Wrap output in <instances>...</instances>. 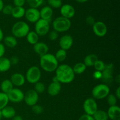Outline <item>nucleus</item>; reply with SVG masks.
I'll list each match as a JSON object with an SVG mask.
<instances>
[{
  "mask_svg": "<svg viewBox=\"0 0 120 120\" xmlns=\"http://www.w3.org/2000/svg\"><path fill=\"white\" fill-rule=\"evenodd\" d=\"M55 73V77L60 83L69 84L75 79V73L72 68L68 64H63L58 66Z\"/></svg>",
  "mask_w": 120,
  "mask_h": 120,
  "instance_id": "f257e3e1",
  "label": "nucleus"
},
{
  "mask_svg": "<svg viewBox=\"0 0 120 120\" xmlns=\"http://www.w3.org/2000/svg\"><path fill=\"white\" fill-rule=\"evenodd\" d=\"M39 63L44 71L49 73L55 71L59 66V62L55 58V55L48 53L40 57Z\"/></svg>",
  "mask_w": 120,
  "mask_h": 120,
  "instance_id": "f03ea898",
  "label": "nucleus"
},
{
  "mask_svg": "<svg viewBox=\"0 0 120 120\" xmlns=\"http://www.w3.org/2000/svg\"><path fill=\"white\" fill-rule=\"evenodd\" d=\"M30 31L29 26L24 21H18L13 25L11 29L12 36L16 38H22L26 36Z\"/></svg>",
  "mask_w": 120,
  "mask_h": 120,
  "instance_id": "7ed1b4c3",
  "label": "nucleus"
},
{
  "mask_svg": "<svg viewBox=\"0 0 120 120\" xmlns=\"http://www.w3.org/2000/svg\"><path fill=\"white\" fill-rule=\"evenodd\" d=\"M71 25L70 19L63 16L57 17L53 21L52 27L53 30L59 32H64L69 30Z\"/></svg>",
  "mask_w": 120,
  "mask_h": 120,
  "instance_id": "20e7f679",
  "label": "nucleus"
},
{
  "mask_svg": "<svg viewBox=\"0 0 120 120\" xmlns=\"http://www.w3.org/2000/svg\"><path fill=\"white\" fill-rule=\"evenodd\" d=\"M110 90L106 84H99L94 87L92 90V96L96 100H101L106 98L110 94Z\"/></svg>",
  "mask_w": 120,
  "mask_h": 120,
  "instance_id": "39448f33",
  "label": "nucleus"
},
{
  "mask_svg": "<svg viewBox=\"0 0 120 120\" xmlns=\"http://www.w3.org/2000/svg\"><path fill=\"white\" fill-rule=\"evenodd\" d=\"M41 78V69L37 66H32L28 69L26 73L25 79L28 83L31 84H35L39 82Z\"/></svg>",
  "mask_w": 120,
  "mask_h": 120,
  "instance_id": "423d86ee",
  "label": "nucleus"
},
{
  "mask_svg": "<svg viewBox=\"0 0 120 120\" xmlns=\"http://www.w3.org/2000/svg\"><path fill=\"white\" fill-rule=\"evenodd\" d=\"M50 24L49 21L40 18L35 25V32L39 36H45L49 33Z\"/></svg>",
  "mask_w": 120,
  "mask_h": 120,
  "instance_id": "0eeeda50",
  "label": "nucleus"
},
{
  "mask_svg": "<svg viewBox=\"0 0 120 120\" xmlns=\"http://www.w3.org/2000/svg\"><path fill=\"white\" fill-rule=\"evenodd\" d=\"M83 110L86 114L93 116L98 110V105L96 100L93 98H88L83 103Z\"/></svg>",
  "mask_w": 120,
  "mask_h": 120,
  "instance_id": "6e6552de",
  "label": "nucleus"
},
{
  "mask_svg": "<svg viewBox=\"0 0 120 120\" xmlns=\"http://www.w3.org/2000/svg\"><path fill=\"white\" fill-rule=\"evenodd\" d=\"M113 64L109 63L105 64V69L102 71V77L101 79L104 82V84L111 83L113 80V71H114Z\"/></svg>",
  "mask_w": 120,
  "mask_h": 120,
  "instance_id": "1a4fd4ad",
  "label": "nucleus"
},
{
  "mask_svg": "<svg viewBox=\"0 0 120 120\" xmlns=\"http://www.w3.org/2000/svg\"><path fill=\"white\" fill-rule=\"evenodd\" d=\"M9 101L14 103H19L23 100L24 93L18 88H14L9 93L7 94Z\"/></svg>",
  "mask_w": 120,
  "mask_h": 120,
  "instance_id": "9d476101",
  "label": "nucleus"
},
{
  "mask_svg": "<svg viewBox=\"0 0 120 120\" xmlns=\"http://www.w3.org/2000/svg\"><path fill=\"white\" fill-rule=\"evenodd\" d=\"M26 104L29 106H33L37 104L39 100V94H38L34 89L29 90L24 94V98Z\"/></svg>",
  "mask_w": 120,
  "mask_h": 120,
  "instance_id": "9b49d317",
  "label": "nucleus"
},
{
  "mask_svg": "<svg viewBox=\"0 0 120 120\" xmlns=\"http://www.w3.org/2000/svg\"><path fill=\"white\" fill-rule=\"evenodd\" d=\"M107 26L105 23L101 21H97L93 25V30L96 36L103 37L107 33Z\"/></svg>",
  "mask_w": 120,
  "mask_h": 120,
  "instance_id": "f8f14e48",
  "label": "nucleus"
},
{
  "mask_svg": "<svg viewBox=\"0 0 120 120\" xmlns=\"http://www.w3.org/2000/svg\"><path fill=\"white\" fill-rule=\"evenodd\" d=\"M62 89L61 83L57 81L56 77L53 78V80L50 83L47 89L48 93L51 96H56L60 93Z\"/></svg>",
  "mask_w": 120,
  "mask_h": 120,
  "instance_id": "ddd939ff",
  "label": "nucleus"
},
{
  "mask_svg": "<svg viewBox=\"0 0 120 120\" xmlns=\"http://www.w3.org/2000/svg\"><path fill=\"white\" fill-rule=\"evenodd\" d=\"M25 16L27 21L31 23H36L41 18L40 12L37 8H28L26 10Z\"/></svg>",
  "mask_w": 120,
  "mask_h": 120,
  "instance_id": "4468645a",
  "label": "nucleus"
},
{
  "mask_svg": "<svg viewBox=\"0 0 120 120\" xmlns=\"http://www.w3.org/2000/svg\"><path fill=\"white\" fill-rule=\"evenodd\" d=\"M59 44L60 49L66 51L72 47L73 45V38L70 35H64L60 38Z\"/></svg>",
  "mask_w": 120,
  "mask_h": 120,
  "instance_id": "2eb2a0df",
  "label": "nucleus"
},
{
  "mask_svg": "<svg viewBox=\"0 0 120 120\" xmlns=\"http://www.w3.org/2000/svg\"><path fill=\"white\" fill-rule=\"evenodd\" d=\"M75 9L72 5L70 4L62 5L60 7V14L62 16L68 18L69 19L74 17L75 15Z\"/></svg>",
  "mask_w": 120,
  "mask_h": 120,
  "instance_id": "dca6fc26",
  "label": "nucleus"
},
{
  "mask_svg": "<svg viewBox=\"0 0 120 120\" xmlns=\"http://www.w3.org/2000/svg\"><path fill=\"white\" fill-rule=\"evenodd\" d=\"M9 80L13 85L17 87H21L24 85L26 80L24 76L20 73H15L12 75Z\"/></svg>",
  "mask_w": 120,
  "mask_h": 120,
  "instance_id": "f3484780",
  "label": "nucleus"
},
{
  "mask_svg": "<svg viewBox=\"0 0 120 120\" xmlns=\"http://www.w3.org/2000/svg\"><path fill=\"white\" fill-rule=\"evenodd\" d=\"M34 50L41 57L48 53L49 51V47L45 43L38 42L34 45Z\"/></svg>",
  "mask_w": 120,
  "mask_h": 120,
  "instance_id": "a211bd4d",
  "label": "nucleus"
},
{
  "mask_svg": "<svg viewBox=\"0 0 120 120\" xmlns=\"http://www.w3.org/2000/svg\"><path fill=\"white\" fill-rule=\"evenodd\" d=\"M108 117L111 120H120V108L118 105L110 106L107 112Z\"/></svg>",
  "mask_w": 120,
  "mask_h": 120,
  "instance_id": "6ab92c4d",
  "label": "nucleus"
},
{
  "mask_svg": "<svg viewBox=\"0 0 120 120\" xmlns=\"http://www.w3.org/2000/svg\"><path fill=\"white\" fill-rule=\"evenodd\" d=\"M39 12L41 19L49 21V22L51 20L53 14V11L51 7L49 6H46V7H43L41 9V11H39Z\"/></svg>",
  "mask_w": 120,
  "mask_h": 120,
  "instance_id": "aec40b11",
  "label": "nucleus"
},
{
  "mask_svg": "<svg viewBox=\"0 0 120 120\" xmlns=\"http://www.w3.org/2000/svg\"><path fill=\"white\" fill-rule=\"evenodd\" d=\"M2 117L5 118L9 119L12 118L15 116H16V111L15 109L11 106H6L1 110Z\"/></svg>",
  "mask_w": 120,
  "mask_h": 120,
  "instance_id": "412c9836",
  "label": "nucleus"
},
{
  "mask_svg": "<svg viewBox=\"0 0 120 120\" xmlns=\"http://www.w3.org/2000/svg\"><path fill=\"white\" fill-rule=\"evenodd\" d=\"M11 65L9 59L5 57H0V72L4 73L8 71L10 69Z\"/></svg>",
  "mask_w": 120,
  "mask_h": 120,
  "instance_id": "4be33fe9",
  "label": "nucleus"
},
{
  "mask_svg": "<svg viewBox=\"0 0 120 120\" xmlns=\"http://www.w3.org/2000/svg\"><path fill=\"white\" fill-rule=\"evenodd\" d=\"M14 89V85L10 80L5 79L2 82L1 84V89L4 93L8 94Z\"/></svg>",
  "mask_w": 120,
  "mask_h": 120,
  "instance_id": "5701e85b",
  "label": "nucleus"
},
{
  "mask_svg": "<svg viewBox=\"0 0 120 120\" xmlns=\"http://www.w3.org/2000/svg\"><path fill=\"white\" fill-rule=\"evenodd\" d=\"M4 45L9 48H14L17 45L18 42L16 38L12 35L7 36L4 38Z\"/></svg>",
  "mask_w": 120,
  "mask_h": 120,
  "instance_id": "b1692460",
  "label": "nucleus"
},
{
  "mask_svg": "<svg viewBox=\"0 0 120 120\" xmlns=\"http://www.w3.org/2000/svg\"><path fill=\"white\" fill-rule=\"evenodd\" d=\"M98 60V57L95 54H89L87 55L84 59V62L86 67L93 66L96 62Z\"/></svg>",
  "mask_w": 120,
  "mask_h": 120,
  "instance_id": "393cba45",
  "label": "nucleus"
},
{
  "mask_svg": "<svg viewBox=\"0 0 120 120\" xmlns=\"http://www.w3.org/2000/svg\"><path fill=\"white\" fill-rule=\"evenodd\" d=\"M25 9L23 7H15L13 8L11 15L16 19H20L25 16Z\"/></svg>",
  "mask_w": 120,
  "mask_h": 120,
  "instance_id": "a878e982",
  "label": "nucleus"
},
{
  "mask_svg": "<svg viewBox=\"0 0 120 120\" xmlns=\"http://www.w3.org/2000/svg\"><path fill=\"white\" fill-rule=\"evenodd\" d=\"M39 35L35 31H29L26 35V39L28 43L34 45L39 42Z\"/></svg>",
  "mask_w": 120,
  "mask_h": 120,
  "instance_id": "bb28decb",
  "label": "nucleus"
},
{
  "mask_svg": "<svg viewBox=\"0 0 120 120\" xmlns=\"http://www.w3.org/2000/svg\"><path fill=\"white\" fill-rule=\"evenodd\" d=\"M72 69L75 75L76 74L81 75V74L83 73L86 71L87 67L83 62H79V63H76L74 65L73 68H72Z\"/></svg>",
  "mask_w": 120,
  "mask_h": 120,
  "instance_id": "cd10ccee",
  "label": "nucleus"
},
{
  "mask_svg": "<svg viewBox=\"0 0 120 120\" xmlns=\"http://www.w3.org/2000/svg\"><path fill=\"white\" fill-rule=\"evenodd\" d=\"M94 120H108L107 113L106 111L101 110H98L93 116Z\"/></svg>",
  "mask_w": 120,
  "mask_h": 120,
  "instance_id": "c85d7f7f",
  "label": "nucleus"
},
{
  "mask_svg": "<svg viewBox=\"0 0 120 120\" xmlns=\"http://www.w3.org/2000/svg\"><path fill=\"white\" fill-rule=\"evenodd\" d=\"M55 57L56 59L58 62H62L66 59L67 57V52L66 50L63 49H60L56 52V54L55 55Z\"/></svg>",
  "mask_w": 120,
  "mask_h": 120,
  "instance_id": "c756f323",
  "label": "nucleus"
},
{
  "mask_svg": "<svg viewBox=\"0 0 120 120\" xmlns=\"http://www.w3.org/2000/svg\"><path fill=\"white\" fill-rule=\"evenodd\" d=\"M9 101V99L7 94L0 92V110L4 109L5 107L7 106Z\"/></svg>",
  "mask_w": 120,
  "mask_h": 120,
  "instance_id": "7c9ffc66",
  "label": "nucleus"
},
{
  "mask_svg": "<svg viewBox=\"0 0 120 120\" xmlns=\"http://www.w3.org/2000/svg\"><path fill=\"white\" fill-rule=\"evenodd\" d=\"M34 84H35V86H34V90H35L38 94H42L44 93L45 91V85L44 83H42V82H38Z\"/></svg>",
  "mask_w": 120,
  "mask_h": 120,
  "instance_id": "2f4dec72",
  "label": "nucleus"
},
{
  "mask_svg": "<svg viewBox=\"0 0 120 120\" xmlns=\"http://www.w3.org/2000/svg\"><path fill=\"white\" fill-rule=\"evenodd\" d=\"M30 8H38L43 4V0H26Z\"/></svg>",
  "mask_w": 120,
  "mask_h": 120,
  "instance_id": "473e14b6",
  "label": "nucleus"
},
{
  "mask_svg": "<svg viewBox=\"0 0 120 120\" xmlns=\"http://www.w3.org/2000/svg\"><path fill=\"white\" fill-rule=\"evenodd\" d=\"M107 101L108 104L110 106H114V105H117V98L114 94H109L107 96Z\"/></svg>",
  "mask_w": 120,
  "mask_h": 120,
  "instance_id": "72a5a7b5",
  "label": "nucleus"
},
{
  "mask_svg": "<svg viewBox=\"0 0 120 120\" xmlns=\"http://www.w3.org/2000/svg\"><path fill=\"white\" fill-rule=\"evenodd\" d=\"M48 3L52 8H59L62 5V0H48Z\"/></svg>",
  "mask_w": 120,
  "mask_h": 120,
  "instance_id": "f704fd0d",
  "label": "nucleus"
},
{
  "mask_svg": "<svg viewBox=\"0 0 120 120\" xmlns=\"http://www.w3.org/2000/svg\"><path fill=\"white\" fill-rule=\"evenodd\" d=\"M105 64H105L103 61L98 59V60L95 63V64H94L93 66L95 70H97V71H103V70H104V69H105Z\"/></svg>",
  "mask_w": 120,
  "mask_h": 120,
  "instance_id": "c9c22d12",
  "label": "nucleus"
},
{
  "mask_svg": "<svg viewBox=\"0 0 120 120\" xmlns=\"http://www.w3.org/2000/svg\"><path fill=\"white\" fill-rule=\"evenodd\" d=\"M32 111H33L34 113L36 114H41L43 112V109L42 106L36 104L32 106Z\"/></svg>",
  "mask_w": 120,
  "mask_h": 120,
  "instance_id": "e433bc0d",
  "label": "nucleus"
},
{
  "mask_svg": "<svg viewBox=\"0 0 120 120\" xmlns=\"http://www.w3.org/2000/svg\"><path fill=\"white\" fill-rule=\"evenodd\" d=\"M14 7L11 5H7L5 6H4L3 8L2 9V12L4 15H11L12 11Z\"/></svg>",
  "mask_w": 120,
  "mask_h": 120,
  "instance_id": "4c0bfd02",
  "label": "nucleus"
},
{
  "mask_svg": "<svg viewBox=\"0 0 120 120\" xmlns=\"http://www.w3.org/2000/svg\"><path fill=\"white\" fill-rule=\"evenodd\" d=\"M49 35H48V38L50 41H55L57 39L59 38V33L55 30H52V31L49 32Z\"/></svg>",
  "mask_w": 120,
  "mask_h": 120,
  "instance_id": "58836bf2",
  "label": "nucleus"
},
{
  "mask_svg": "<svg viewBox=\"0 0 120 120\" xmlns=\"http://www.w3.org/2000/svg\"><path fill=\"white\" fill-rule=\"evenodd\" d=\"M96 22V21L95 20V18L92 16H88L86 18V22L89 25L93 26Z\"/></svg>",
  "mask_w": 120,
  "mask_h": 120,
  "instance_id": "ea45409f",
  "label": "nucleus"
},
{
  "mask_svg": "<svg viewBox=\"0 0 120 120\" xmlns=\"http://www.w3.org/2000/svg\"><path fill=\"white\" fill-rule=\"evenodd\" d=\"M15 7H23L26 2V0H13Z\"/></svg>",
  "mask_w": 120,
  "mask_h": 120,
  "instance_id": "a19ab883",
  "label": "nucleus"
},
{
  "mask_svg": "<svg viewBox=\"0 0 120 120\" xmlns=\"http://www.w3.org/2000/svg\"><path fill=\"white\" fill-rule=\"evenodd\" d=\"M78 120H94L93 117L91 116H89L87 114H83L80 117Z\"/></svg>",
  "mask_w": 120,
  "mask_h": 120,
  "instance_id": "79ce46f5",
  "label": "nucleus"
},
{
  "mask_svg": "<svg viewBox=\"0 0 120 120\" xmlns=\"http://www.w3.org/2000/svg\"><path fill=\"white\" fill-rule=\"evenodd\" d=\"M93 77L95 79H101L102 77V71H96L93 73Z\"/></svg>",
  "mask_w": 120,
  "mask_h": 120,
  "instance_id": "37998d69",
  "label": "nucleus"
},
{
  "mask_svg": "<svg viewBox=\"0 0 120 120\" xmlns=\"http://www.w3.org/2000/svg\"><path fill=\"white\" fill-rule=\"evenodd\" d=\"M5 53V46L0 42V57H4Z\"/></svg>",
  "mask_w": 120,
  "mask_h": 120,
  "instance_id": "c03bdc74",
  "label": "nucleus"
},
{
  "mask_svg": "<svg viewBox=\"0 0 120 120\" xmlns=\"http://www.w3.org/2000/svg\"><path fill=\"white\" fill-rule=\"evenodd\" d=\"M10 60V62L11 63V64H16L18 63L19 59L16 56H14V57H12Z\"/></svg>",
  "mask_w": 120,
  "mask_h": 120,
  "instance_id": "a18cd8bd",
  "label": "nucleus"
},
{
  "mask_svg": "<svg viewBox=\"0 0 120 120\" xmlns=\"http://www.w3.org/2000/svg\"><path fill=\"white\" fill-rule=\"evenodd\" d=\"M115 96H116V97L117 98V99H120V87L118 86V87L116 89V91H115Z\"/></svg>",
  "mask_w": 120,
  "mask_h": 120,
  "instance_id": "49530a36",
  "label": "nucleus"
},
{
  "mask_svg": "<svg viewBox=\"0 0 120 120\" xmlns=\"http://www.w3.org/2000/svg\"><path fill=\"white\" fill-rule=\"evenodd\" d=\"M4 39V33L1 28H0V42Z\"/></svg>",
  "mask_w": 120,
  "mask_h": 120,
  "instance_id": "de8ad7c7",
  "label": "nucleus"
},
{
  "mask_svg": "<svg viewBox=\"0 0 120 120\" xmlns=\"http://www.w3.org/2000/svg\"><path fill=\"white\" fill-rule=\"evenodd\" d=\"M12 120H23L22 117L20 116H15L12 118Z\"/></svg>",
  "mask_w": 120,
  "mask_h": 120,
  "instance_id": "09e8293b",
  "label": "nucleus"
},
{
  "mask_svg": "<svg viewBox=\"0 0 120 120\" xmlns=\"http://www.w3.org/2000/svg\"><path fill=\"white\" fill-rule=\"evenodd\" d=\"M4 2L2 0H0V11H2V9L4 7Z\"/></svg>",
  "mask_w": 120,
  "mask_h": 120,
  "instance_id": "8fccbe9b",
  "label": "nucleus"
},
{
  "mask_svg": "<svg viewBox=\"0 0 120 120\" xmlns=\"http://www.w3.org/2000/svg\"><path fill=\"white\" fill-rule=\"evenodd\" d=\"M76 1L79 3H84V2H87L89 0H76Z\"/></svg>",
  "mask_w": 120,
  "mask_h": 120,
  "instance_id": "3c124183",
  "label": "nucleus"
},
{
  "mask_svg": "<svg viewBox=\"0 0 120 120\" xmlns=\"http://www.w3.org/2000/svg\"><path fill=\"white\" fill-rule=\"evenodd\" d=\"M116 80L117 81V83H120V75H118V76H117V77H116Z\"/></svg>",
  "mask_w": 120,
  "mask_h": 120,
  "instance_id": "603ef678",
  "label": "nucleus"
},
{
  "mask_svg": "<svg viewBox=\"0 0 120 120\" xmlns=\"http://www.w3.org/2000/svg\"><path fill=\"white\" fill-rule=\"evenodd\" d=\"M2 114H1V110H0V120H1V118H2Z\"/></svg>",
  "mask_w": 120,
  "mask_h": 120,
  "instance_id": "864d4df0",
  "label": "nucleus"
}]
</instances>
